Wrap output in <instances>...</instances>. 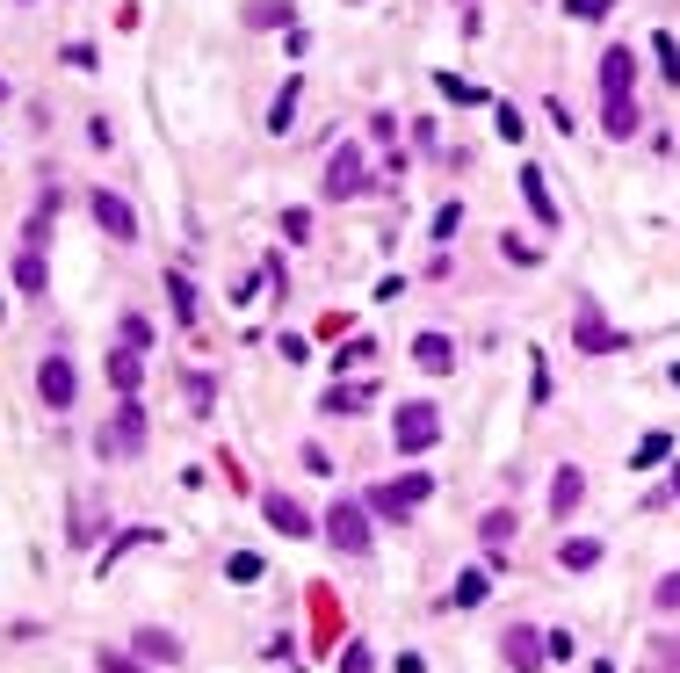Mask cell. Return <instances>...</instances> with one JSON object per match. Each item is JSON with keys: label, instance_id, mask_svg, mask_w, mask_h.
Instances as JSON below:
<instances>
[{"label": "cell", "instance_id": "cell-20", "mask_svg": "<svg viewBox=\"0 0 680 673\" xmlns=\"http://www.w3.org/2000/svg\"><path fill=\"white\" fill-rule=\"evenodd\" d=\"M145 543H160V529H123V536H116V543L102 550V579H109V572H116L123 558H131V550H145Z\"/></svg>", "mask_w": 680, "mask_h": 673}, {"label": "cell", "instance_id": "cell-29", "mask_svg": "<svg viewBox=\"0 0 680 673\" xmlns=\"http://www.w3.org/2000/svg\"><path fill=\"white\" fill-rule=\"evenodd\" d=\"M340 673H377V652H369V645H362V637H355V645H348V652H340Z\"/></svg>", "mask_w": 680, "mask_h": 673}, {"label": "cell", "instance_id": "cell-32", "mask_svg": "<svg viewBox=\"0 0 680 673\" xmlns=\"http://www.w3.org/2000/svg\"><path fill=\"white\" fill-rule=\"evenodd\" d=\"M615 8V0H565V15H579V22H601Z\"/></svg>", "mask_w": 680, "mask_h": 673}, {"label": "cell", "instance_id": "cell-6", "mask_svg": "<svg viewBox=\"0 0 680 673\" xmlns=\"http://www.w3.org/2000/svg\"><path fill=\"white\" fill-rule=\"evenodd\" d=\"M369 189V167H362V145H333V160H326V196L333 203H348Z\"/></svg>", "mask_w": 680, "mask_h": 673}, {"label": "cell", "instance_id": "cell-7", "mask_svg": "<svg viewBox=\"0 0 680 673\" xmlns=\"http://www.w3.org/2000/svg\"><path fill=\"white\" fill-rule=\"evenodd\" d=\"M87 210H95V225L116 239V247H131V239H138V210L123 203L116 189H95V196H87Z\"/></svg>", "mask_w": 680, "mask_h": 673}, {"label": "cell", "instance_id": "cell-39", "mask_svg": "<svg viewBox=\"0 0 680 673\" xmlns=\"http://www.w3.org/2000/svg\"><path fill=\"white\" fill-rule=\"evenodd\" d=\"M659 66H666V73L680 80V44H673V37H659Z\"/></svg>", "mask_w": 680, "mask_h": 673}, {"label": "cell", "instance_id": "cell-31", "mask_svg": "<svg viewBox=\"0 0 680 673\" xmlns=\"http://www.w3.org/2000/svg\"><path fill=\"white\" fill-rule=\"evenodd\" d=\"M189 399H196V413H210V399H218V384H210L203 370H189Z\"/></svg>", "mask_w": 680, "mask_h": 673}, {"label": "cell", "instance_id": "cell-5", "mask_svg": "<svg viewBox=\"0 0 680 673\" xmlns=\"http://www.w3.org/2000/svg\"><path fill=\"white\" fill-rule=\"evenodd\" d=\"M326 536H333V550H348V558H369V507H355V500H333V514H326Z\"/></svg>", "mask_w": 680, "mask_h": 673}, {"label": "cell", "instance_id": "cell-42", "mask_svg": "<svg viewBox=\"0 0 680 673\" xmlns=\"http://www.w3.org/2000/svg\"><path fill=\"white\" fill-rule=\"evenodd\" d=\"M0 102H8V80H0Z\"/></svg>", "mask_w": 680, "mask_h": 673}, {"label": "cell", "instance_id": "cell-26", "mask_svg": "<svg viewBox=\"0 0 680 673\" xmlns=\"http://www.w3.org/2000/svg\"><path fill=\"white\" fill-rule=\"evenodd\" d=\"M652 673H680V630L652 637Z\"/></svg>", "mask_w": 680, "mask_h": 673}, {"label": "cell", "instance_id": "cell-10", "mask_svg": "<svg viewBox=\"0 0 680 673\" xmlns=\"http://www.w3.org/2000/svg\"><path fill=\"white\" fill-rule=\"evenodd\" d=\"M131 652H138L145 666H174V659H181V637H174V630H152V623H145V630L131 637Z\"/></svg>", "mask_w": 680, "mask_h": 673}, {"label": "cell", "instance_id": "cell-25", "mask_svg": "<svg viewBox=\"0 0 680 673\" xmlns=\"http://www.w3.org/2000/svg\"><path fill=\"white\" fill-rule=\"evenodd\" d=\"M225 579H232V587H254V579H261V558H254V550H232V558H225Z\"/></svg>", "mask_w": 680, "mask_h": 673}, {"label": "cell", "instance_id": "cell-17", "mask_svg": "<svg viewBox=\"0 0 680 673\" xmlns=\"http://www.w3.org/2000/svg\"><path fill=\"white\" fill-rule=\"evenodd\" d=\"M268 522L283 529V536H312V514H304L290 493H268Z\"/></svg>", "mask_w": 680, "mask_h": 673}, {"label": "cell", "instance_id": "cell-41", "mask_svg": "<svg viewBox=\"0 0 680 673\" xmlns=\"http://www.w3.org/2000/svg\"><path fill=\"white\" fill-rule=\"evenodd\" d=\"M594 673H615V666H608V659H601V666H594Z\"/></svg>", "mask_w": 680, "mask_h": 673}, {"label": "cell", "instance_id": "cell-11", "mask_svg": "<svg viewBox=\"0 0 680 673\" xmlns=\"http://www.w3.org/2000/svg\"><path fill=\"white\" fill-rule=\"evenodd\" d=\"M413 362H420L427 377H442V370H456V341H449V333H420V341H413Z\"/></svg>", "mask_w": 680, "mask_h": 673}, {"label": "cell", "instance_id": "cell-24", "mask_svg": "<svg viewBox=\"0 0 680 673\" xmlns=\"http://www.w3.org/2000/svg\"><path fill=\"white\" fill-rule=\"evenodd\" d=\"M167 304H174V319H181V326L196 319V283H189V275H167Z\"/></svg>", "mask_w": 680, "mask_h": 673}, {"label": "cell", "instance_id": "cell-30", "mask_svg": "<svg viewBox=\"0 0 680 673\" xmlns=\"http://www.w3.org/2000/svg\"><path fill=\"white\" fill-rule=\"evenodd\" d=\"M123 348H138V355H145V348H152V326H145V319H138V312H131V319H123Z\"/></svg>", "mask_w": 680, "mask_h": 673}, {"label": "cell", "instance_id": "cell-23", "mask_svg": "<svg viewBox=\"0 0 680 673\" xmlns=\"http://www.w3.org/2000/svg\"><path fill=\"white\" fill-rule=\"evenodd\" d=\"M558 558H565V572H594V565H601V543H594V536H572Z\"/></svg>", "mask_w": 680, "mask_h": 673}, {"label": "cell", "instance_id": "cell-3", "mask_svg": "<svg viewBox=\"0 0 680 673\" xmlns=\"http://www.w3.org/2000/svg\"><path fill=\"white\" fill-rule=\"evenodd\" d=\"M427 493H435V478H427V471H406V478H384V485H369V514H384V522H406V514L427 500Z\"/></svg>", "mask_w": 680, "mask_h": 673}, {"label": "cell", "instance_id": "cell-14", "mask_svg": "<svg viewBox=\"0 0 680 673\" xmlns=\"http://www.w3.org/2000/svg\"><path fill=\"white\" fill-rule=\"evenodd\" d=\"M521 196H529L536 225H565V218H558V203H550V181H543V167H521Z\"/></svg>", "mask_w": 680, "mask_h": 673}, {"label": "cell", "instance_id": "cell-4", "mask_svg": "<svg viewBox=\"0 0 680 673\" xmlns=\"http://www.w3.org/2000/svg\"><path fill=\"white\" fill-rule=\"evenodd\" d=\"M37 399H44V413H73V399H80L73 355H44V362H37Z\"/></svg>", "mask_w": 680, "mask_h": 673}, {"label": "cell", "instance_id": "cell-40", "mask_svg": "<svg viewBox=\"0 0 680 673\" xmlns=\"http://www.w3.org/2000/svg\"><path fill=\"white\" fill-rule=\"evenodd\" d=\"M659 608H680V572H673V579H659Z\"/></svg>", "mask_w": 680, "mask_h": 673}, {"label": "cell", "instance_id": "cell-36", "mask_svg": "<svg viewBox=\"0 0 680 673\" xmlns=\"http://www.w3.org/2000/svg\"><path fill=\"white\" fill-rule=\"evenodd\" d=\"M456 225H463V203H442V210H435V239H449Z\"/></svg>", "mask_w": 680, "mask_h": 673}, {"label": "cell", "instance_id": "cell-44", "mask_svg": "<svg viewBox=\"0 0 680 673\" xmlns=\"http://www.w3.org/2000/svg\"><path fill=\"white\" fill-rule=\"evenodd\" d=\"M673 384H680V370H673Z\"/></svg>", "mask_w": 680, "mask_h": 673}, {"label": "cell", "instance_id": "cell-35", "mask_svg": "<svg viewBox=\"0 0 680 673\" xmlns=\"http://www.w3.org/2000/svg\"><path fill=\"white\" fill-rule=\"evenodd\" d=\"M283 239H312V210H283Z\"/></svg>", "mask_w": 680, "mask_h": 673}, {"label": "cell", "instance_id": "cell-38", "mask_svg": "<svg viewBox=\"0 0 680 673\" xmlns=\"http://www.w3.org/2000/svg\"><path fill=\"white\" fill-rule=\"evenodd\" d=\"M442 95H449V102H485V95H478L471 80H449V73H442Z\"/></svg>", "mask_w": 680, "mask_h": 673}, {"label": "cell", "instance_id": "cell-16", "mask_svg": "<svg viewBox=\"0 0 680 673\" xmlns=\"http://www.w3.org/2000/svg\"><path fill=\"white\" fill-rule=\"evenodd\" d=\"M138 377H145V355L138 348H116L109 355V384L123 391V399H138Z\"/></svg>", "mask_w": 680, "mask_h": 673}, {"label": "cell", "instance_id": "cell-18", "mask_svg": "<svg viewBox=\"0 0 680 673\" xmlns=\"http://www.w3.org/2000/svg\"><path fill=\"white\" fill-rule=\"evenodd\" d=\"M297 102H304V80H283V95L268 102V131H275V138L297 131Z\"/></svg>", "mask_w": 680, "mask_h": 673}, {"label": "cell", "instance_id": "cell-8", "mask_svg": "<svg viewBox=\"0 0 680 673\" xmlns=\"http://www.w3.org/2000/svg\"><path fill=\"white\" fill-rule=\"evenodd\" d=\"M500 652H507L514 673H536V666L550 659V645H543V630H536V623H514V630L500 637Z\"/></svg>", "mask_w": 680, "mask_h": 673}, {"label": "cell", "instance_id": "cell-22", "mask_svg": "<svg viewBox=\"0 0 680 673\" xmlns=\"http://www.w3.org/2000/svg\"><path fill=\"white\" fill-rule=\"evenodd\" d=\"M485 594H492V572H485V565H478V572H463L456 587H449V601H456V608H478Z\"/></svg>", "mask_w": 680, "mask_h": 673}, {"label": "cell", "instance_id": "cell-13", "mask_svg": "<svg viewBox=\"0 0 680 673\" xmlns=\"http://www.w3.org/2000/svg\"><path fill=\"white\" fill-rule=\"evenodd\" d=\"M630 87H637V58L630 51H608L601 58V95L615 102V95H630Z\"/></svg>", "mask_w": 680, "mask_h": 673}, {"label": "cell", "instance_id": "cell-9", "mask_svg": "<svg viewBox=\"0 0 680 673\" xmlns=\"http://www.w3.org/2000/svg\"><path fill=\"white\" fill-rule=\"evenodd\" d=\"M572 341H579V355H615V348H623V333H608V319L594 312V304H579V326H572Z\"/></svg>", "mask_w": 680, "mask_h": 673}, {"label": "cell", "instance_id": "cell-33", "mask_svg": "<svg viewBox=\"0 0 680 673\" xmlns=\"http://www.w3.org/2000/svg\"><path fill=\"white\" fill-rule=\"evenodd\" d=\"M95 666H102V673H145V659H131V652H102Z\"/></svg>", "mask_w": 680, "mask_h": 673}, {"label": "cell", "instance_id": "cell-34", "mask_svg": "<svg viewBox=\"0 0 680 673\" xmlns=\"http://www.w3.org/2000/svg\"><path fill=\"white\" fill-rule=\"evenodd\" d=\"M66 66H73V73H95L102 58H95V44H66Z\"/></svg>", "mask_w": 680, "mask_h": 673}, {"label": "cell", "instance_id": "cell-37", "mask_svg": "<svg viewBox=\"0 0 680 673\" xmlns=\"http://www.w3.org/2000/svg\"><path fill=\"white\" fill-rule=\"evenodd\" d=\"M246 22H290V0H275V8L261 0V8H246Z\"/></svg>", "mask_w": 680, "mask_h": 673}, {"label": "cell", "instance_id": "cell-15", "mask_svg": "<svg viewBox=\"0 0 680 673\" xmlns=\"http://www.w3.org/2000/svg\"><path fill=\"white\" fill-rule=\"evenodd\" d=\"M15 283H22V297H44V290H51V268H44V247H22V254H15Z\"/></svg>", "mask_w": 680, "mask_h": 673}, {"label": "cell", "instance_id": "cell-1", "mask_svg": "<svg viewBox=\"0 0 680 673\" xmlns=\"http://www.w3.org/2000/svg\"><path fill=\"white\" fill-rule=\"evenodd\" d=\"M138 449H145V406H138V399H123V406L102 420L95 456H102V464H123V456H138Z\"/></svg>", "mask_w": 680, "mask_h": 673}, {"label": "cell", "instance_id": "cell-28", "mask_svg": "<svg viewBox=\"0 0 680 673\" xmlns=\"http://www.w3.org/2000/svg\"><path fill=\"white\" fill-rule=\"evenodd\" d=\"M666 449H673V435H644V442H637V456H630V464H637V471H652V464H659V456H666Z\"/></svg>", "mask_w": 680, "mask_h": 673}, {"label": "cell", "instance_id": "cell-27", "mask_svg": "<svg viewBox=\"0 0 680 673\" xmlns=\"http://www.w3.org/2000/svg\"><path fill=\"white\" fill-rule=\"evenodd\" d=\"M478 536H485V550H500V543L514 536V514H507V507H492L485 522H478Z\"/></svg>", "mask_w": 680, "mask_h": 673}, {"label": "cell", "instance_id": "cell-12", "mask_svg": "<svg viewBox=\"0 0 680 673\" xmlns=\"http://www.w3.org/2000/svg\"><path fill=\"white\" fill-rule=\"evenodd\" d=\"M579 500H586V471H579V464H565L558 478H550V514L565 522V514H572Z\"/></svg>", "mask_w": 680, "mask_h": 673}, {"label": "cell", "instance_id": "cell-2", "mask_svg": "<svg viewBox=\"0 0 680 673\" xmlns=\"http://www.w3.org/2000/svg\"><path fill=\"white\" fill-rule=\"evenodd\" d=\"M435 442H442V413L427 406V399H406V406L391 413V449L398 456H420V449H435Z\"/></svg>", "mask_w": 680, "mask_h": 673}, {"label": "cell", "instance_id": "cell-19", "mask_svg": "<svg viewBox=\"0 0 680 673\" xmlns=\"http://www.w3.org/2000/svg\"><path fill=\"white\" fill-rule=\"evenodd\" d=\"M369 399H377V391H369V384H326V399H319V413H362Z\"/></svg>", "mask_w": 680, "mask_h": 673}, {"label": "cell", "instance_id": "cell-43", "mask_svg": "<svg viewBox=\"0 0 680 673\" xmlns=\"http://www.w3.org/2000/svg\"><path fill=\"white\" fill-rule=\"evenodd\" d=\"M673 493H680V471H673Z\"/></svg>", "mask_w": 680, "mask_h": 673}, {"label": "cell", "instance_id": "cell-21", "mask_svg": "<svg viewBox=\"0 0 680 673\" xmlns=\"http://www.w3.org/2000/svg\"><path fill=\"white\" fill-rule=\"evenodd\" d=\"M601 131H608V138H637V102L615 95V102L601 109Z\"/></svg>", "mask_w": 680, "mask_h": 673}]
</instances>
